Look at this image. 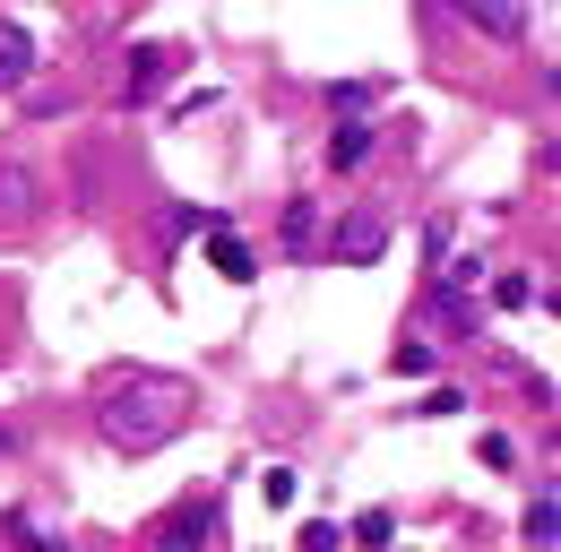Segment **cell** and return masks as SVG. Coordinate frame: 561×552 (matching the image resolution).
<instances>
[{"mask_svg": "<svg viewBox=\"0 0 561 552\" xmlns=\"http://www.w3.org/2000/svg\"><path fill=\"white\" fill-rule=\"evenodd\" d=\"M191 380H173V371H122V380H104V398H95V432H104V449H122V458H156L164 440H182L191 432Z\"/></svg>", "mask_w": 561, "mask_h": 552, "instance_id": "6da1fadb", "label": "cell"}, {"mask_svg": "<svg viewBox=\"0 0 561 552\" xmlns=\"http://www.w3.org/2000/svg\"><path fill=\"white\" fill-rule=\"evenodd\" d=\"M208 544H216V492L173 501V509L147 527V552H208Z\"/></svg>", "mask_w": 561, "mask_h": 552, "instance_id": "7a4b0ae2", "label": "cell"}, {"mask_svg": "<svg viewBox=\"0 0 561 552\" xmlns=\"http://www.w3.org/2000/svg\"><path fill=\"white\" fill-rule=\"evenodd\" d=\"M35 216H44V173L0 147V233H26Z\"/></svg>", "mask_w": 561, "mask_h": 552, "instance_id": "3957f363", "label": "cell"}, {"mask_svg": "<svg viewBox=\"0 0 561 552\" xmlns=\"http://www.w3.org/2000/svg\"><path fill=\"white\" fill-rule=\"evenodd\" d=\"M130 78H122V104H130V113H139V104H156V95H164V87H173V69H182V53H173V44H130Z\"/></svg>", "mask_w": 561, "mask_h": 552, "instance_id": "277c9868", "label": "cell"}, {"mask_svg": "<svg viewBox=\"0 0 561 552\" xmlns=\"http://www.w3.org/2000/svg\"><path fill=\"white\" fill-rule=\"evenodd\" d=\"M380 251H389V216H380V207H354L346 225L329 233V260H346V268H371Z\"/></svg>", "mask_w": 561, "mask_h": 552, "instance_id": "5b68a950", "label": "cell"}, {"mask_svg": "<svg viewBox=\"0 0 561 552\" xmlns=\"http://www.w3.org/2000/svg\"><path fill=\"white\" fill-rule=\"evenodd\" d=\"M35 26H18V18H0V95H18L26 78H35Z\"/></svg>", "mask_w": 561, "mask_h": 552, "instance_id": "8992f818", "label": "cell"}, {"mask_svg": "<svg viewBox=\"0 0 561 552\" xmlns=\"http://www.w3.org/2000/svg\"><path fill=\"white\" fill-rule=\"evenodd\" d=\"M380 156V122H337L329 130V173H363Z\"/></svg>", "mask_w": 561, "mask_h": 552, "instance_id": "52a82bcc", "label": "cell"}, {"mask_svg": "<svg viewBox=\"0 0 561 552\" xmlns=\"http://www.w3.org/2000/svg\"><path fill=\"white\" fill-rule=\"evenodd\" d=\"M277 242H285V260H320V207L285 199L277 207Z\"/></svg>", "mask_w": 561, "mask_h": 552, "instance_id": "ba28073f", "label": "cell"}, {"mask_svg": "<svg viewBox=\"0 0 561 552\" xmlns=\"http://www.w3.org/2000/svg\"><path fill=\"white\" fill-rule=\"evenodd\" d=\"M208 268L225 276V285H251V276H260V268H251V251H242V233H233V225H216V233H208Z\"/></svg>", "mask_w": 561, "mask_h": 552, "instance_id": "9c48e42d", "label": "cell"}, {"mask_svg": "<svg viewBox=\"0 0 561 552\" xmlns=\"http://www.w3.org/2000/svg\"><path fill=\"white\" fill-rule=\"evenodd\" d=\"M0 536H9L18 552H70V536H53V527H35L26 509H9V518H0Z\"/></svg>", "mask_w": 561, "mask_h": 552, "instance_id": "30bf717a", "label": "cell"}, {"mask_svg": "<svg viewBox=\"0 0 561 552\" xmlns=\"http://www.w3.org/2000/svg\"><path fill=\"white\" fill-rule=\"evenodd\" d=\"M458 18H467V26H484V35H527V9H492V0H458Z\"/></svg>", "mask_w": 561, "mask_h": 552, "instance_id": "8fae6325", "label": "cell"}, {"mask_svg": "<svg viewBox=\"0 0 561 552\" xmlns=\"http://www.w3.org/2000/svg\"><path fill=\"white\" fill-rule=\"evenodd\" d=\"M553 536H561V518H553V483H536V501H527V544L553 552Z\"/></svg>", "mask_w": 561, "mask_h": 552, "instance_id": "7c38bea8", "label": "cell"}, {"mask_svg": "<svg viewBox=\"0 0 561 552\" xmlns=\"http://www.w3.org/2000/svg\"><path fill=\"white\" fill-rule=\"evenodd\" d=\"M380 95H389V78H346V87H329V104H337V113H363V104H380Z\"/></svg>", "mask_w": 561, "mask_h": 552, "instance_id": "4fadbf2b", "label": "cell"}, {"mask_svg": "<svg viewBox=\"0 0 561 552\" xmlns=\"http://www.w3.org/2000/svg\"><path fill=\"white\" fill-rule=\"evenodd\" d=\"M294 552H346V527H337V518H302V527H294Z\"/></svg>", "mask_w": 561, "mask_h": 552, "instance_id": "5bb4252c", "label": "cell"}, {"mask_svg": "<svg viewBox=\"0 0 561 552\" xmlns=\"http://www.w3.org/2000/svg\"><path fill=\"white\" fill-rule=\"evenodd\" d=\"M389 371H398V380H432V371H440V345H398Z\"/></svg>", "mask_w": 561, "mask_h": 552, "instance_id": "9a60e30c", "label": "cell"}, {"mask_svg": "<svg viewBox=\"0 0 561 552\" xmlns=\"http://www.w3.org/2000/svg\"><path fill=\"white\" fill-rule=\"evenodd\" d=\"M216 225H225L216 207H173V216H164V233H173V242H191V233H216Z\"/></svg>", "mask_w": 561, "mask_h": 552, "instance_id": "2e32d148", "label": "cell"}, {"mask_svg": "<svg viewBox=\"0 0 561 552\" xmlns=\"http://www.w3.org/2000/svg\"><path fill=\"white\" fill-rule=\"evenodd\" d=\"M346 536H354V544H389V536H398V518H389V509H363Z\"/></svg>", "mask_w": 561, "mask_h": 552, "instance_id": "e0dca14e", "label": "cell"}, {"mask_svg": "<svg viewBox=\"0 0 561 552\" xmlns=\"http://www.w3.org/2000/svg\"><path fill=\"white\" fill-rule=\"evenodd\" d=\"M492 302H501V311H527L536 285H527V276H492Z\"/></svg>", "mask_w": 561, "mask_h": 552, "instance_id": "ac0fdd59", "label": "cell"}, {"mask_svg": "<svg viewBox=\"0 0 561 552\" xmlns=\"http://www.w3.org/2000/svg\"><path fill=\"white\" fill-rule=\"evenodd\" d=\"M415 414H467V398H458V389H449V380H440V389H432V398H423Z\"/></svg>", "mask_w": 561, "mask_h": 552, "instance_id": "d6986e66", "label": "cell"}, {"mask_svg": "<svg viewBox=\"0 0 561 552\" xmlns=\"http://www.w3.org/2000/svg\"><path fill=\"white\" fill-rule=\"evenodd\" d=\"M9 449H18V432H9V423H0V458H9Z\"/></svg>", "mask_w": 561, "mask_h": 552, "instance_id": "ffe728a7", "label": "cell"}]
</instances>
